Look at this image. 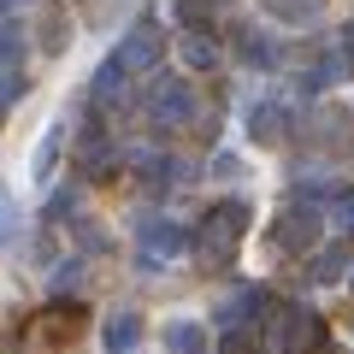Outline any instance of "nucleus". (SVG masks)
<instances>
[{
  "instance_id": "4",
  "label": "nucleus",
  "mask_w": 354,
  "mask_h": 354,
  "mask_svg": "<svg viewBox=\"0 0 354 354\" xmlns=\"http://www.w3.org/2000/svg\"><path fill=\"white\" fill-rule=\"evenodd\" d=\"M136 242L148 248V266H165V260H177V254L189 248V230H177L171 218H142V225H136Z\"/></svg>"
},
{
  "instance_id": "13",
  "label": "nucleus",
  "mask_w": 354,
  "mask_h": 354,
  "mask_svg": "<svg viewBox=\"0 0 354 354\" xmlns=\"http://www.w3.org/2000/svg\"><path fill=\"white\" fill-rule=\"evenodd\" d=\"M124 83H130V71L118 65V53L101 59V71H95V101H124Z\"/></svg>"
},
{
  "instance_id": "10",
  "label": "nucleus",
  "mask_w": 354,
  "mask_h": 354,
  "mask_svg": "<svg viewBox=\"0 0 354 354\" xmlns=\"http://www.w3.org/2000/svg\"><path fill=\"white\" fill-rule=\"evenodd\" d=\"M136 337H142V319L136 313H113V319H106V330H101L106 354H136Z\"/></svg>"
},
{
  "instance_id": "22",
  "label": "nucleus",
  "mask_w": 354,
  "mask_h": 354,
  "mask_svg": "<svg viewBox=\"0 0 354 354\" xmlns=\"http://www.w3.org/2000/svg\"><path fill=\"white\" fill-rule=\"evenodd\" d=\"M225 354H248V348H242V337H230V342H225Z\"/></svg>"
},
{
  "instance_id": "25",
  "label": "nucleus",
  "mask_w": 354,
  "mask_h": 354,
  "mask_svg": "<svg viewBox=\"0 0 354 354\" xmlns=\"http://www.w3.org/2000/svg\"><path fill=\"white\" fill-rule=\"evenodd\" d=\"M348 283H354V266H348Z\"/></svg>"
},
{
  "instance_id": "8",
  "label": "nucleus",
  "mask_w": 354,
  "mask_h": 354,
  "mask_svg": "<svg viewBox=\"0 0 354 354\" xmlns=\"http://www.w3.org/2000/svg\"><path fill=\"white\" fill-rule=\"evenodd\" d=\"M59 153H65V124H48V136H41L36 153H30V177H36L41 189H48V177H53V165H59Z\"/></svg>"
},
{
  "instance_id": "7",
  "label": "nucleus",
  "mask_w": 354,
  "mask_h": 354,
  "mask_svg": "<svg viewBox=\"0 0 354 354\" xmlns=\"http://www.w3.org/2000/svg\"><path fill=\"white\" fill-rule=\"evenodd\" d=\"M160 342H165V354H213V342H207V330L195 319H171L160 330Z\"/></svg>"
},
{
  "instance_id": "23",
  "label": "nucleus",
  "mask_w": 354,
  "mask_h": 354,
  "mask_svg": "<svg viewBox=\"0 0 354 354\" xmlns=\"http://www.w3.org/2000/svg\"><path fill=\"white\" fill-rule=\"evenodd\" d=\"M348 53H354V30H348Z\"/></svg>"
},
{
  "instance_id": "18",
  "label": "nucleus",
  "mask_w": 354,
  "mask_h": 354,
  "mask_svg": "<svg viewBox=\"0 0 354 354\" xmlns=\"http://www.w3.org/2000/svg\"><path fill=\"white\" fill-rule=\"evenodd\" d=\"M330 225H337L342 236H354V189H342L337 201H330Z\"/></svg>"
},
{
  "instance_id": "3",
  "label": "nucleus",
  "mask_w": 354,
  "mask_h": 354,
  "mask_svg": "<svg viewBox=\"0 0 354 354\" xmlns=\"http://www.w3.org/2000/svg\"><path fill=\"white\" fill-rule=\"evenodd\" d=\"M148 118H153V124H165V130L189 124V118H195V88H189V77H153V88H148Z\"/></svg>"
},
{
  "instance_id": "16",
  "label": "nucleus",
  "mask_w": 354,
  "mask_h": 354,
  "mask_svg": "<svg viewBox=\"0 0 354 354\" xmlns=\"http://www.w3.org/2000/svg\"><path fill=\"white\" fill-rule=\"evenodd\" d=\"M183 59H189L195 71H213V65H218V48H213L207 36H183Z\"/></svg>"
},
{
  "instance_id": "6",
  "label": "nucleus",
  "mask_w": 354,
  "mask_h": 354,
  "mask_svg": "<svg viewBox=\"0 0 354 354\" xmlns=\"http://www.w3.org/2000/svg\"><path fill=\"white\" fill-rule=\"evenodd\" d=\"M313 242H319V213H313V207H290V213H278V248L301 254V248H313Z\"/></svg>"
},
{
  "instance_id": "12",
  "label": "nucleus",
  "mask_w": 354,
  "mask_h": 354,
  "mask_svg": "<svg viewBox=\"0 0 354 354\" xmlns=\"http://www.w3.org/2000/svg\"><path fill=\"white\" fill-rule=\"evenodd\" d=\"M260 6L278 18V24H313V18L325 12V0H260Z\"/></svg>"
},
{
  "instance_id": "24",
  "label": "nucleus",
  "mask_w": 354,
  "mask_h": 354,
  "mask_svg": "<svg viewBox=\"0 0 354 354\" xmlns=\"http://www.w3.org/2000/svg\"><path fill=\"white\" fill-rule=\"evenodd\" d=\"M0 6H18V0H0Z\"/></svg>"
},
{
  "instance_id": "1",
  "label": "nucleus",
  "mask_w": 354,
  "mask_h": 354,
  "mask_svg": "<svg viewBox=\"0 0 354 354\" xmlns=\"http://www.w3.org/2000/svg\"><path fill=\"white\" fill-rule=\"evenodd\" d=\"M242 230H248V201H218L213 213L201 218V230H195V254H201L207 266H225L230 254H236Z\"/></svg>"
},
{
  "instance_id": "2",
  "label": "nucleus",
  "mask_w": 354,
  "mask_h": 354,
  "mask_svg": "<svg viewBox=\"0 0 354 354\" xmlns=\"http://www.w3.org/2000/svg\"><path fill=\"white\" fill-rule=\"evenodd\" d=\"M325 342V319L313 307H283L266 319V354H313Z\"/></svg>"
},
{
  "instance_id": "5",
  "label": "nucleus",
  "mask_w": 354,
  "mask_h": 354,
  "mask_svg": "<svg viewBox=\"0 0 354 354\" xmlns=\"http://www.w3.org/2000/svg\"><path fill=\"white\" fill-rule=\"evenodd\" d=\"M160 53H165V41H160L153 24H136L118 41V65H124V71H148V65H160Z\"/></svg>"
},
{
  "instance_id": "17",
  "label": "nucleus",
  "mask_w": 354,
  "mask_h": 354,
  "mask_svg": "<svg viewBox=\"0 0 354 354\" xmlns=\"http://www.w3.org/2000/svg\"><path fill=\"white\" fill-rule=\"evenodd\" d=\"M6 242H18V195L0 183V248Z\"/></svg>"
},
{
  "instance_id": "20",
  "label": "nucleus",
  "mask_w": 354,
  "mask_h": 354,
  "mask_svg": "<svg viewBox=\"0 0 354 354\" xmlns=\"http://www.w3.org/2000/svg\"><path fill=\"white\" fill-rule=\"evenodd\" d=\"M213 177H225V183H236V177H248V165H242L236 153H218V160H213Z\"/></svg>"
},
{
  "instance_id": "9",
  "label": "nucleus",
  "mask_w": 354,
  "mask_h": 354,
  "mask_svg": "<svg viewBox=\"0 0 354 354\" xmlns=\"http://www.w3.org/2000/svg\"><path fill=\"white\" fill-rule=\"evenodd\" d=\"M248 130H254V142H283V136H290V106H278V101L254 106V113H248Z\"/></svg>"
},
{
  "instance_id": "21",
  "label": "nucleus",
  "mask_w": 354,
  "mask_h": 354,
  "mask_svg": "<svg viewBox=\"0 0 354 354\" xmlns=\"http://www.w3.org/2000/svg\"><path fill=\"white\" fill-rule=\"evenodd\" d=\"M18 48H24V30H18V24H0V59H18Z\"/></svg>"
},
{
  "instance_id": "14",
  "label": "nucleus",
  "mask_w": 354,
  "mask_h": 354,
  "mask_svg": "<svg viewBox=\"0 0 354 354\" xmlns=\"http://www.w3.org/2000/svg\"><path fill=\"white\" fill-rule=\"evenodd\" d=\"M236 48H242V59H254V65H278V48L260 41V30H236Z\"/></svg>"
},
{
  "instance_id": "11",
  "label": "nucleus",
  "mask_w": 354,
  "mask_h": 354,
  "mask_svg": "<svg viewBox=\"0 0 354 354\" xmlns=\"http://www.w3.org/2000/svg\"><path fill=\"white\" fill-rule=\"evenodd\" d=\"M260 307H266V295L248 283V290H236V295H225V301H218V325H230V330H236L242 319H248V313H260Z\"/></svg>"
},
{
  "instance_id": "15",
  "label": "nucleus",
  "mask_w": 354,
  "mask_h": 354,
  "mask_svg": "<svg viewBox=\"0 0 354 354\" xmlns=\"http://www.w3.org/2000/svg\"><path fill=\"white\" fill-rule=\"evenodd\" d=\"M342 272H348V248H325V254L313 260V278H319V283H337Z\"/></svg>"
},
{
  "instance_id": "19",
  "label": "nucleus",
  "mask_w": 354,
  "mask_h": 354,
  "mask_svg": "<svg viewBox=\"0 0 354 354\" xmlns=\"http://www.w3.org/2000/svg\"><path fill=\"white\" fill-rule=\"evenodd\" d=\"M18 101H24V77H18V71H0V113L18 106Z\"/></svg>"
}]
</instances>
